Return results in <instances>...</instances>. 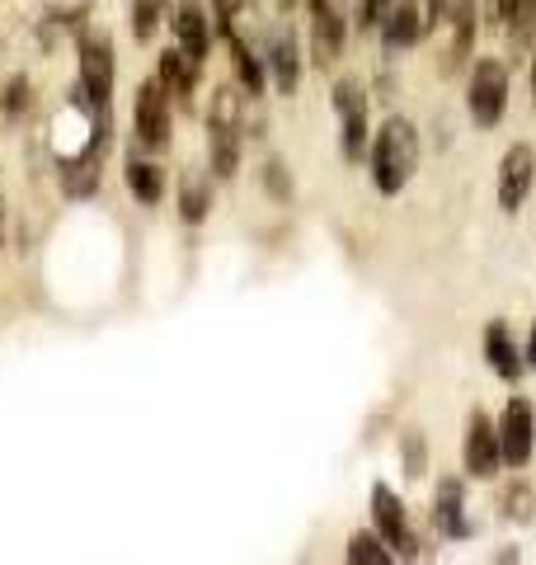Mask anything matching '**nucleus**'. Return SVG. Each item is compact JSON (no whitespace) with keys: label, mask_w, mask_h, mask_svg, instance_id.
Returning a JSON list of instances; mask_svg holds the SVG:
<instances>
[{"label":"nucleus","mask_w":536,"mask_h":565,"mask_svg":"<svg viewBox=\"0 0 536 565\" xmlns=\"http://www.w3.org/2000/svg\"><path fill=\"white\" fill-rule=\"evenodd\" d=\"M419 170V132L409 118H386V128L372 141V180L382 193H400Z\"/></svg>","instance_id":"f257e3e1"},{"label":"nucleus","mask_w":536,"mask_h":565,"mask_svg":"<svg viewBox=\"0 0 536 565\" xmlns=\"http://www.w3.org/2000/svg\"><path fill=\"white\" fill-rule=\"evenodd\" d=\"M467 109H471V118L480 122V128H494V122L504 118V109H508V71H504V62L480 57L471 66Z\"/></svg>","instance_id":"f03ea898"},{"label":"nucleus","mask_w":536,"mask_h":565,"mask_svg":"<svg viewBox=\"0 0 536 565\" xmlns=\"http://www.w3.org/2000/svg\"><path fill=\"white\" fill-rule=\"evenodd\" d=\"M461 462H467V476H475V481H490V476H499V467H504V452H499V429L490 424L485 411H471V419H467Z\"/></svg>","instance_id":"7ed1b4c3"},{"label":"nucleus","mask_w":536,"mask_h":565,"mask_svg":"<svg viewBox=\"0 0 536 565\" xmlns=\"http://www.w3.org/2000/svg\"><path fill=\"white\" fill-rule=\"evenodd\" d=\"M81 85L85 99L95 109H109V90H114V47L104 33H85L81 39Z\"/></svg>","instance_id":"20e7f679"},{"label":"nucleus","mask_w":536,"mask_h":565,"mask_svg":"<svg viewBox=\"0 0 536 565\" xmlns=\"http://www.w3.org/2000/svg\"><path fill=\"white\" fill-rule=\"evenodd\" d=\"M137 141L147 151L170 147V90L160 81H147L137 90Z\"/></svg>","instance_id":"39448f33"},{"label":"nucleus","mask_w":536,"mask_h":565,"mask_svg":"<svg viewBox=\"0 0 536 565\" xmlns=\"http://www.w3.org/2000/svg\"><path fill=\"white\" fill-rule=\"evenodd\" d=\"M532 434H536V415L523 396H513L504 405V419H499V452H504L508 467H527L532 462Z\"/></svg>","instance_id":"423d86ee"},{"label":"nucleus","mask_w":536,"mask_h":565,"mask_svg":"<svg viewBox=\"0 0 536 565\" xmlns=\"http://www.w3.org/2000/svg\"><path fill=\"white\" fill-rule=\"evenodd\" d=\"M532 180H536V151L527 141H517V147H508L504 166H499V207L504 212L523 207L527 193H532Z\"/></svg>","instance_id":"0eeeda50"},{"label":"nucleus","mask_w":536,"mask_h":565,"mask_svg":"<svg viewBox=\"0 0 536 565\" xmlns=\"http://www.w3.org/2000/svg\"><path fill=\"white\" fill-rule=\"evenodd\" d=\"M334 109L344 118V161H363L367 156V95L353 81L334 85Z\"/></svg>","instance_id":"6e6552de"},{"label":"nucleus","mask_w":536,"mask_h":565,"mask_svg":"<svg viewBox=\"0 0 536 565\" xmlns=\"http://www.w3.org/2000/svg\"><path fill=\"white\" fill-rule=\"evenodd\" d=\"M344 57V20L334 14L330 0H311V62L330 71Z\"/></svg>","instance_id":"1a4fd4ad"},{"label":"nucleus","mask_w":536,"mask_h":565,"mask_svg":"<svg viewBox=\"0 0 536 565\" xmlns=\"http://www.w3.org/2000/svg\"><path fill=\"white\" fill-rule=\"evenodd\" d=\"M372 519H377V533L382 542L390 546V552L409 556V546H415V537H409V523H405V504L396 500V490L390 486H372Z\"/></svg>","instance_id":"9d476101"},{"label":"nucleus","mask_w":536,"mask_h":565,"mask_svg":"<svg viewBox=\"0 0 536 565\" xmlns=\"http://www.w3.org/2000/svg\"><path fill=\"white\" fill-rule=\"evenodd\" d=\"M475 24H480L475 0H457V6H452V43H447V57H442V76H457V71L471 62Z\"/></svg>","instance_id":"9b49d317"},{"label":"nucleus","mask_w":536,"mask_h":565,"mask_svg":"<svg viewBox=\"0 0 536 565\" xmlns=\"http://www.w3.org/2000/svg\"><path fill=\"white\" fill-rule=\"evenodd\" d=\"M174 39H179V47H184L193 62L207 57V47H212V24H207L203 6H179V10H174Z\"/></svg>","instance_id":"f8f14e48"},{"label":"nucleus","mask_w":536,"mask_h":565,"mask_svg":"<svg viewBox=\"0 0 536 565\" xmlns=\"http://www.w3.org/2000/svg\"><path fill=\"white\" fill-rule=\"evenodd\" d=\"M419 33H424V14H419L415 6H390V10H386V20H382V43H386L390 57H396V52H405V47H415Z\"/></svg>","instance_id":"ddd939ff"},{"label":"nucleus","mask_w":536,"mask_h":565,"mask_svg":"<svg viewBox=\"0 0 536 565\" xmlns=\"http://www.w3.org/2000/svg\"><path fill=\"white\" fill-rule=\"evenodd\" d=\"M268 66H274V85L278 95H292L301 81V57H297V39L288 29L274 33V47H268Z\"/></svg>","instance_id":"4468645a"},{"label":"nucleus","mask_w":536,"mask_h":565,"mask_svg":"<svg viewBox=\"0 0 536 565\" xmlns=\"http://www.w3.org/2000/svg\"><path fill=\"white\" fill-rule=\"evenodd\" d=\"M199 66L203 62H193L184 47H170L165 57H160V85H165L174 99H189L193 85H199Z\"/></svg>","instance_id":"2eb2a0df"},{"label":"nucleus","mask_w":536,"mask_h":565,"mask_svg":"<svg viewBox=\"0 0 536 565\" xmlns=\"http://www.w3.org/2000/svg\"><path fill=\"white\" fill-rule=\"evenodd\" d=\"M433 519L442 527V537H471V523L467 514H461V486L457 481H442L438 486V509H433Z\"/></svg>","instance_id":"dca6fc26"},{"label":"nucleus","mask_w":536,"mask_h":565,"mask_svg":"<svg viewBox=\"0 0 536 565\" xmlns=\"http://www.w3.org/2000/svg\"><path fill=\"white\" fill-rule=\"evenodd\" d=\"M207 151H212V174H217V180H231V174L240 170V132L236 128H212Z\"/></svg>","instance_id":"f3484780"},{"label":"nucleus","mask_w":536,"mask_h":565,"mask_svg":"<svg viewBox=\"0 0 536 565\" xmlns=\"http://www.w3.org/2000/svg\"><path fill=\"white\" fill-rule=\"evenodd\" d=\"M485 349H490V363H494V373L499 377H517L523 373V359H517V349H513V340H508V326L504 321H494L490 330H485Z\"/></svg>","instance_id":"a211bd4d"},{"label":"nucleus","mask_w":536,"mask_h":565,"mask_svg":"<svg viewBox=\"0 0 536 565\" xmlns=\"http://www.w3.org/2000/svg\"><path fill=\"white\" fill-rule=\"evenodd\" d=\"M212 207V189L203 174H184V184H179V217L184 222H203Z\"/></svg>","instance_id":"6ab92c4d"},{"label":"nucleus","mask_w":536,"mask_h":565,"mask_svg":"<svg viewBox=\"0 0 536 565\" xmlns=\"http://www.w3.org/2000/svg\"><path fill=\"white\" fill-rule=\"evenodd\" d=\"M128 189L141 203H160L165 199V170H156L151 161H128Z\"/></svg>","instance_id":"aec40b11"},{"label":"nucleus","mask_w":536,"mask_h":565,"mask_svg":"<svg viewBox=\"0 0 536 565\" xmlns=\"http://www.w3.org/2000/svg\"><path fill=\"white\" fill-rule=\"evenodd\" d=\"M226 39H231V66H236L245 95H264V66H259V57L236 39V33H226Z\"/></svg>","instance_id":"412c9836"},{"label":"nucleus","mask_w":536,"mask_h":565,"mask_svg":"<svg viewBox=\"0 0 536 565\" xmlns=\"http://www.w3.org/2000/svg\"><path fill=\"white\" fill-rule=\"evenodd\" d=\"M390 556V546L382 542V533H353L349 537V561H357V565H386Z\"/></svg>","instance_id":"4be33fe9"},{"label":"nucleus","mask_w":536,"mask_h":565,"mask_svg":"<svg viewBox=\"0 0 536 565\" xmlns=\"http://www.w3.org/2000/svg\"><path fill=\"white\" fill-rule=\"evenodd\" d=\"M499 514L527 523L532 519V486L527 481H508L504 490H499Z\"/></svg>","instance_id":"5701e85b"},{"label":"nucleus","mask_w":536,"mask_h":565,"mask_svg":"<svg viewBox=\"0 0 536 565\" xmlns=\"http://www.w3.org/2000/svg\"><path fill=\"white\" fill-rule=\"evenodd\" d=\"M62 184H66L71 199H85V193L99 189V166L89 161V156H85V161H71V166L62 170Z\"/></svg>","instance_id":"b1692460"},{"label":"nucleus","mask_w":536,"mask_h":565,"mask_svg":"<svg viewBox=\"0 0 536 565\" xmlns=\"http://www.w3.org/2000/svg\"><path fill=\"white\" fill-rule=\"evenodd\" d=\"M207 128H236L240 132V95L222 85L217 99H212V114H207Z\"/></svg>","instance_id":"393cba45"},{"label":"nucleus","mask_w":536,"mask_h":565,"mask_svg":"<svg viewBox=\"0 0 536 565\" xmlns=\"http://www.w3.org/2000/svg\"><path fill=\"white\" fill-rule=\"evenodd\" d=\"M160 14H165V0H132V33L137 39H151Z\"/></svg>","instance_id":"a878e982"},{"label":"nucleus","mask_w":536,"mask_h":565,"mask_svg":"<svg viewBox=\"0 0 536 565\" xmlns=\"http://www.w3.org/2000/svg\"><path fill=\"white\" fill-rule=\"evenodd\" d=\"M508 33H513V47L532 43V33H536V0H523V6L508 14Z\"/></svg>","instance_id":"bb28decb"},{"label":"nucleus","mask_w":536,"mask_h":565,"mask_svg":"<svg viewBox=\"0 0 536 565\" xmlns=\"http://www.w3.org/2000/svg\"><path fill=\"white\" fill-rule=\"evenodd\" d=\"M24 109H29V81L14 76V81H6V95H0V114H6V118H20Z\"/></svg>","instance_id":"cd10ccee"},{"label":"nucleus","mask_w":536,"mask_h":565,"mask_svg":"<svg viewBox=\"0 0 536 565\" xmlns=\"http://www.w3.org/2000/svg\"><path fill=\"white\" fill-rule=\"evenodd\" d=\"M264 189L274 193L278 203H288V199H292V180H288V166H282V161H268V166H264Z\"/></svg>","instance_id":"c85d7f7f"},{"label":"nucleus","mask_w":536,"mask_h":565,"mask_svg":"<svg viewBox=\"0 0 536 565\" xmlns=\"http://www.w3.org/2000/svg\"><path fill=\"white\" fill-rule=\"evenodd\" d=\"M400 457H405V471H409V476H424V434H419V429L405 434Z\"/></svg>","instance_id":"c756f323"},{"label":"nucleus","mask_w":536,"mask_h":565,"mask_svg":"<svg viewBox=\"0 0 536 565\" xmlns=\"http://www.w3.org/2000/svg\"><path fill=\"white\" fill-rule=\"evenodd\" d=\"M390 0H357V29H382Z\"/></svg>","instance_id":"7c9ffc66"},{"label":"nucleus","mask_w":536,"mask_h":565,"mask_svg":"<svg viewBox=\"0 0 536 565\" xmlns=\"http://www.w3.org/2000/svg\"><path fill=\"white\" fill-rule=\"evenodd\" d=\"M212 10H217V24H222V33H231V20L245 10V0H212Z\"/></svg>","instance_id":"2f4dec72"},{"label":"nucleus","mask_w":536,"mask_h":565,"mask_svg":"<svg viewBox=\"0 0 536 565\" xmlns=\"http://www.w3.org/2000/svg\"><path fill=\"white\" fill-rule=\"evenodd\" d=\"M442 14H452V0H428L424 6V29H438Z\"/></svg>","instance_id":"473e14b6"},{"label":"nucleus","mask_w":536,"mask_h":565,"mask_svg":"<svg viewBox=\"0 0 536 565\" xmlns=\"http://www.w3.org/2000/svg\"><path fill=\"white\" fill-rule=\"evenodd\" d=\"M517 6H523V0H499V20H508V14H513Z\"/></svg>","instance_id":"72a5a7b5"},{"label":"nucleus","mask_w":536,"mask_h":565,"mask_svg":"<svg viewBox=\"0 0 536 565\" xmlns=\"http://www.w3.org/2000/svg\"><path fill=\"white\" fill-rule=\"evenodd\" d=\"M527 359L536 363V326H532V344H527Z\"/></svg>","instance_id":"f704fd0d"},{"label":"nucleus","mask_w":536,"mask_h":565,"mask_svg":"<svg viewBox=\"0 0 536 565\" xmlns=\"http://www.w3.org/2000/svg\"><path fill=\"white\" fill-rule=\"evenodd\" d=\"M532 99H536V57H532Z\"/></svg>","instance_id":"c9c22d12"}]
</instances>
